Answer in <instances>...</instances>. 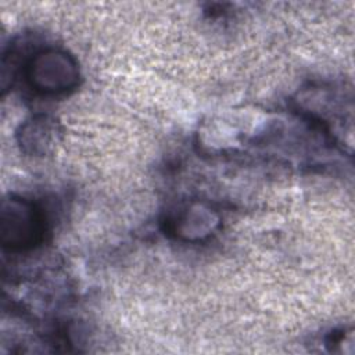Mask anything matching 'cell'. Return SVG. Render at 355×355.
<instances>
[{"label": "cell", "instance_id": "obj_1", "mask_svg": "<svg viewBox=\"0 0 355 355\" xmlns=\"http://www.w3.org/2000/svg\"><path fill=\"white\" fill-rule=\"evenodd\" d=\"M31 87L42 94H61L78 85L79 69L65 50L49 47L37 51L26 65Z\"/></svg>", "mask_w": 355, "mask_h": 355}, {"label": "cell", "instance_id": "obj_2", "mask_svg": "<svg viewBox=\"0 0 355 355\" xmlns=\"http://www.w3.org/2000/svg\"><path fill=\"white\" fill-rule=\"evenodd\" d=\"M42 211L31 201L10 197L3 201L0 211V240L4 248L21 251L36 244L43 234Z\"/></svg>", "mask_w": 355, "mask_h": 355}, {"label": "cell", "instance_id": "obj_3", "mask_svg": "<svg viewBox=\"0 0 355 355\" xmlns=\"http://www.w3.org/2000/svg\"><path fill=\"white\" fill-rule=\"evenodd\" d=\"M218 215L201 205L193 204L180 211L173 220V230L184 240L196 241L208 236L218 225Z\"/></svg>", "mask_w": 355, "mask_h": 355}, {"label": "cell", "instance_id": "obj_4", "mask_svg": "<svg viewBox=\"0 0 355 355\" xmlns=\"http://www.w3.org/2000/svg\"><path fill=\"white\" fill-rule=\"evenodd\" d=\"M53 129L46 119H33L22 126L19 133V143L25 151L43 153L50 144Z\"/></svg>", "mask_w": 355, "mask_h": 355}]
</instances>
